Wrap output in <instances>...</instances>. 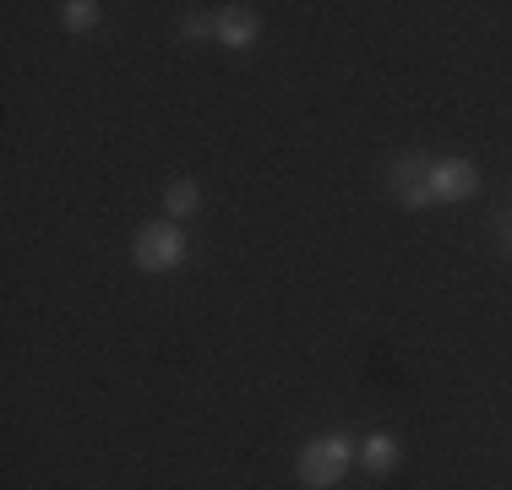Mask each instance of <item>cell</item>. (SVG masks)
Listing matches in <instances>:
<instances>
[{
    "mask_svg": "<svg viewBox=\"0 0 512 490\" xmlns=\"http://www.w3.org/2000/svg\"><path fill=\"white\" fill-rule=\"evenodd\" d=\"M349 458H355V447H349L344 436L311 441V447L300 452V485H311V490L338 485V480H344V469H349Z\"/></svg>",
    "mask_w": 512,
    "mask_h": 490,
    "instance_id": "6da1fadb",
    "label": "cell"
},
{
    "mask_svg": "<svg viewBox=\"0 0 512 490\" xmlns=\"http://www.w3.org/2000/svg\"><path fill=\"white\" fill-rule=\"evenodd\" d=\"M180 256H186V240H180L175 224H148L137 235V267L142 273H175Z\"/></svg>",
    "mask_w": 512,
    "mask_h": 490,
    "instance_id": "7a4b0ae2",
    "label": "cell"
},
{
    "mask_svg": "<svg viewBox=\"0 0 512 490\" xmlns=\"http://www.w3.org/2000/svg\"><path fill=\"white\" fill-rule=\"evenodd\" d=\"M387 186L404 207H425L431 202V169L420 164V158H398L393 169H387Z\"/></svg>",
    "mask_w": 512,
    "mask_h": 490,
    "instance_id": "3957f363",
    "label": "cell"
},
{
    "mask_svg": "<svg viewBox=\"0 0 512 490\" xmlns=\"http://www.w3.org/2000/svg\"><path fill=\"white\" fill-rule=\"evenodd\" d=\"M480 191V175H474V164H463V158H447V164L431 169V196L436 202H463V196Z\"/></svg>",
    "mask_w": 512,
    "mask_h": 490,
    "instance_id": "277c9868",
    "label": "cell"
},
{
    "mask_svg": "<svg viewBox=\"0 0 512 490\" xmlns=\"http://www.w3.org/2000/svg\"><path fill=\"white\" fill-rule=\"evenodd\" d=\"M256 28H262V22H256L246 6H224V11L213 17V33H218L229 49H246V44L256 39Z\"/></svg>",
    "mask_w": 512,
    "mask_h": 490,
    "instance_id": "5b68a950",
    "label": "cell"
},
{
    "mask_svg": "<svg viewBox=\"0 0 512 490\" xmlns=\"http://www.w3.org/2000/svg\"><path fill=\"white\" fill-rule=\"evenodd\" d=\"M360 458H365V469H371V474H387V469L398 463V441H393V436H371V441L360 447Z\"/></svg>",
    "mask_w": 512,
    "mask_h": 490,
    "instance_id": "8992f818",
    "label": "cell"
},
{
    "mask_svg": "<svg viewBox=\"0 0 512 490\" xmlns=\"http://www.w3.org/2000/svg\"><path fill=\"white\" fill-rule=\"evenodd\" d=\"M164 202H169V213H175V218H186V213H197V202H202V196H197V186H191V180H175Z\"/></svg>",
    "mask_w": 512,
    "mask_h": 490,
    "instance_id": "52a82bcc",
    "label": "cell"
},
{
    "mask_svg": "<svg viewBox=\"0 0 512 490\" xmlns=\"http://www.w3.org/2000/svg\"><path fill=\"white\" fill-rule=\"evenodd\" d=\"M93 22H99V6H93V0H71V6H66V28L71 33L93 28Z\"/></svg>",
    "mask_w": 512,
    "mask_h": 490,
    "instance_id": "ba28073f",
    "label": "cell"
},
{
    "mask_svg": "<svg viewBox=\"0 0 512 490\" xmlns=\"http://www.w3.org/2000/svg\"><path fill=\"white\" fill-rule=\"evenodd\" d=\"M180 28H186V33H213V17H197V11H186V17H180Z\"/></svg>",
    "mask_w": 512,
    "mask_h": 490,
    "instance_id": "9c48e42d",
    "label": "cell"
},
{
    "mask_svg": "<svg viewBox=\"0 0 512 490\" xmlns=\"http://www.w3.org/2000/svg\"><path fill=\"white\" fill-rule=\"evenodd\" d=\"M507 240H512V224H507Z\"/></svg>",
    "mask_w": 512,
    "mask_h": 490,
    "instance_id": "30bf717a",
    "label": "cell"
}]
</instances>
